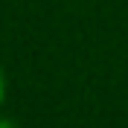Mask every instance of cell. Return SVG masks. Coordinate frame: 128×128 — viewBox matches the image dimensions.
Wrapping results in <instances>:
<instances>
[{"label": "cell", "instance_id": "cell-2", "mask_svg": "<svg viewBox=\"0 0 128 128\" xmlns=\"http://www.w3.org/2000/svg\"><path fill=\"white\" fill-rule=\"evenodd\" d=\"M0 99H3V76H0Z\"/></svg>", "mask_w": 128, "mask_h": 128}, {"label": "cell", "instance_id": "cell-1", "mask_svg": "<svg viewBox=\"0 0 128 128\" xmlns=\"http://www.w3.org/2000/svg\"><path fill=\"white\" fill-rule=\"evenodd\" d=\"M0 128H15V125H12V122H0Z\"/></svg>", "mask_w": 128, "mask_h": 128}]
</instances>
